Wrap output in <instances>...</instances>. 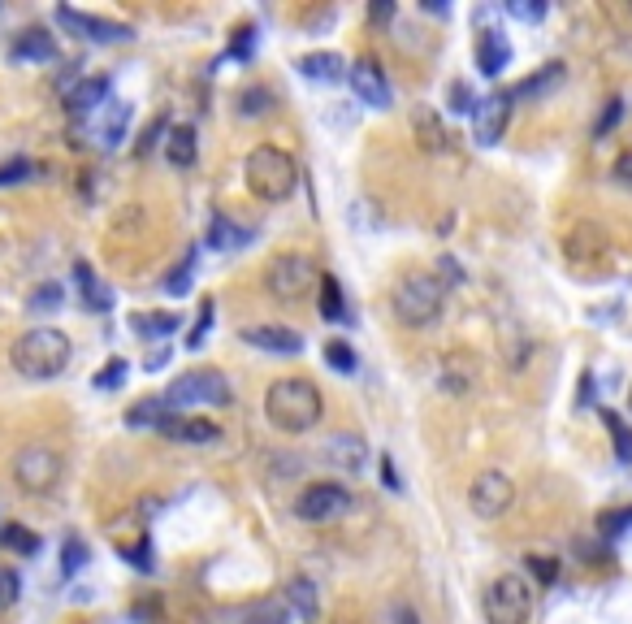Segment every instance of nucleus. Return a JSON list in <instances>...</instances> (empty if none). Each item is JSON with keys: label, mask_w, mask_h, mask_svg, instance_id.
<instances>
[{"label": "nucleus", "mask_w": 632, "mask_h": 624, "mask_svg": "<svg viewBox=\"0 0 632 624\" xmlns=\"http://www.w3.org/2000/svg\"><path fill=\"white\" fill-rule=\"evenodd\" d=\"M165 156H169V165L191 169V165H195V156H200V148H195V126H169V135H165Z\"/></svg>", "instance_id": "aec40b11"}, {"label": "nucleus", "mask_w": 632, "mask_h": 624, "mask_svg": "<svg viewBox=\"0 0 632 624\" xmlns=\"http://www.w3.org/2000/svg\"><path fill=\"white\" fill-rule=\"evenodd\" d=\"M273 109V91L269 87H247L239 96V113L243 117H265Z\"/></svg>", "instance_id": "2f4dec72"}, {"label": "nucleus", "mask_w": 632, "mask_h": 624, "mask_svg": "<svg viewBox=\"0 0 632 624\" xmlns=\"http://www.w3.org/2000/svg\"><path fill=\"white\" fill-rule=\"evenodd\" d=\"M368 13H373V22H381V18H390V13H394V5H373Z\"/></svg>", "instance_id": "864d4df0"}, {"label": "nucleus", "mask_w": 632, "mask_h": 624, "mask_svg": "<svg viewBox=\"0 0 632 624\" xmlns=\"http://www.w3.org/2000/svg\"><path fill=\"white\" fill-rule=\"evenodd\" d=\"M615 178L628 182V187H632V152H624L620 161H615Z\"/></svg>", "instance_id": "3c124183"}, {"label": "nucleus", "mask_w": 632, "mask_h": 624, "mask_svg": "<svg viewBox=\"0 0 632 624\" xmlns=\"http://www.w3.org/2000/svg\"><path fill=\"white\" fill-rule=\"evenodd\" d=\"M57 22L65 31L91 39V44H122V39L135 35L126 22H109V18H96V13H83V9H70V5L57 9Z\"/></svg>", "instance_id": "9b49d317"}, {"label": "nucleus", "mask_w": 632, "mask_h": 624, "mask_svg": "<svg viewBox=\"0 0 632 624\" xmlns=\"http://www.w3.org/2000/svg\"><path fill=\"white\" fill-rule=\"evenodd\" d=\"M100 104H109V78L104 74L78 78L70 87V96H65V109L70 113H91V109H100Z\"/></svg>", "instance_id": "2eb2a0df"}, {"label": "nucleus", "mask_w": 632, "mask_h": 624, "mask_svg": "<svg viewBox=\"0 0 632 624\" xmlns=\"http://www.w3.org/2000/svg\"><path fill=\"white\" fill-rule=\"evenodd\" d=\"M620 113H624V100H607V113H602V122L594 126V135H598V139H602V135H611L615 122H620Z\"/></svg>", "instance_id": "37998d69"}, {"label": "nucleus", "mask_w": 632, "mask_h": 624, "mask_svg": "<svg viewBox=\"0 0 632 624\" xmlns=\"http://www.w3.org/2000/svg\"><path fill=\"white\" fill-rule=\"evenodd\" d=\"M74 286H78V295H83V304H87L91 312H109L113 291H109V286H100L96 269H91L87 260H74Z\"/></svg>", "instance_id": "f3484780"}, {"label": "nucleus", "mask_w": 632, "mask_h": 624, "mask_svg": "<svg viewBox=\"0 0 632 624\" xmlns=\"http://www.w3.org/2000/svg\"><path fill=\"white\" fill-rule=\"evenodd\" d=\"M563 83V61H550V65H542L533 78H524V83L516 87V91H507L511 100H537V96H546V91H555Z\"/></svg>", "instance_id": "4be33fe9"}, {"label": "nucleus", "mask_w": 632, "mask_h": 624, "mask_svg": "<svg viewBox=\"0 0 632 624\" xmlns=\"http://www.w3.org/2000/svg\"><path fill=\"white\" fill-rule=\"evenodd\" d=\"M351 512V490L338 481H312V486L295 499V516L304 525H338Z\"/></svg>", "instance_id": "1a4fd4ad"}, {"label": "nucleus", "mask_w": 632, "mask_h": 624, "mask_svg": "<svg viewBox=\"0 0 632 624\" xmlns=\"http://www.w3.org/2000/svg\"><path fill=\"white\" fill-rule=\"evenodd\" d=\"M507 13L511 18H524V22H537V18H546V5H520V0H511Z\"/></svg>", "instance_id": "49530a36"}, {"label": "nucleus", "mask_w": 632, "mask_h": 624, "mask_svg": "<svg viewBox=\"0 0 632 624\" xmlns=\"http://www.w3.org/2000/svg\"><path fill=\"white\" fill-rule=\"evenodd\" d=\"M161 399H165L169 412L226 408V403H230V382H226V373H221V369H191V373H178Z\"/></svg>", "instance_id": "423d86ee"}, {"label": "nucleus", "mask_w": 632, "mask_h": 624, "mask_svg": "<svg viewBox=\"0 0 632 624\" xmlns=\"http://www.w3.org/2000/svg\"><path fill=\"white\" fill-rule=\"evenodd\" d=\"M286 598H291L295 611H299L304 620H316V611H321V603H316V585H312L308 577H295L291 590H286Z\"/></svg>", "instance_id": "c85d7f7f"}, {"label": "nucleus", "mask_w": 632, "mask_h": 624, "mask_svg": "<svg viewBox=\"0 0 632 624\" xmlns=\"http://www.w3.org/2000/svg\"><path fill=\"white\" fill-rule=\"evenodd\" d=\"M243 343L273 351V356H299L304 351V338L291 325H243Z\"/></svg>", "instance_id": "ddd939ff"}, {"label": "nucleus", "mask_w": 632, "mask_h": 624, "mask_svg": "<svg viewBox=\"0 0 632 624\" xmlns=\"http://www.w3.org/2000/svg\"><path fill=\"white\" fill-rule=\"evenodd\" d=\"M412 126H416V139L425 143L429 152H442L446 139H451V135H446V126H442V117L433 113V109H416L412 113Z\"/></svg>", "instance_id": "393cba45"}, {"label": "nucleus", "mask_w": 632, "mask_h": 624, "mask_svg": "<svg viewBox=\"0 0 632 624\" xmlns=\"http://www.w3.org/2000/svg\"><path fill=\"white\" fill-rule=\"evenodd\" d=\"M321 317H325V321H347V317H351L347 304H342L338 278H325V273H321Z\"/></svg>", "instance_id": "c756f323"}, {"label": "nucleus", "mask_w": 632, "mask_h": 624, "mask_svg": "<svg viewBox=\"0 0 632 624\" xmlns=\"http://www.w3.org/2000/svg\"><path fill=\"white\" fill-rule=\"evenodd\" d=\"M61 473H65L61 451L44 447V442H31V447H22L13 455V481H18L22 494H52Z\"/></svg>", "instance_id": "6e6552de"}, {"label": "nucleus", "mask_w": 632, "mask_h": 624, "mask_svg": "<svg viewBox=\"0 0 632 624\" xmlns=\"http://www.w3.org/2000/svg\"><path fill=\"white\" fill-rule=\"evenodd\" d=\"M161 429L169 438H182V442H213L217 438V425L208 416H182V412H169Z\"/></svg>", "instance_id": "dca6fc26"}, {"label": "nucleus", "mask_w": 632, "mask_h": 624, "mask_svg": "<svg viewBox=\"0 0 632 624\" xmlns=\"http://www.w3.org/2000/svg\"><path fill=\"white\" fill-rule=\"evenodd\" d=\"M472 122H477V143H498L503 139V130H507V122H511V96L507 91H498V96H490V100H481L477 104V113H472Z\"/></svg>", "instance_id": "4468645a"}, {"label": "nucleus", "mask_w": 632, "mask_h": 624, "mask_svg": "<svg viewBox=\"0 0 632 624\" xmlns=\"http://www.w3.org/2000/svg\"><path fill=\"white\" fill-rule=\"evenodd\" d=\"M109 109L113 113H104L96 122V143H100V148H117L122 135H126V126H130V104L126 100H113Z\"/></svg>", "instance_id": "5701e85b"}, {"label": "nucleus", "mask_w": 632, "mask_h": 624, "mask_svg": "<svg viewBox=\"0 0 632 624\" xmlns=\"http://www.w3.org/2000/svg\"><path fill=\"white\" fill-rule=\"evenodd\" d=\"M299 70L312 83H338L342 70H347V61L338 57V52H308V57H299Z\"/></svg>", "instance_id": "412c9836"}, {"label": "nucleus", "mask_w": 632, "mask_h": 624, "mask_svg": "<svg viewBox=\"0 0 632 624\" xmlns=\"http://www.w3.org/2000/svg\"><path fill=\"white\" fill-rule=\"evenodd\" d=\"M446 304V282L433 273H403L390 291V312L403 330H429L442 317Z\"/></svg>", "instance_id": "20e7f679"}, {"label": "nucleus", "mask_w": 632, "mask_h": 624, "mask_svg": "<svg viewBox=\"0 0 632 624\" xmlns=\"http://www.w3.org/2000/svg\"><path fill=\"white\" fill-rule=\"evenodd\" d=\"M191 273H195V256H187V260H182V269L169 273V278H165V291L182 299V295L191 291Z\"/></svg>", "instance_id": "e433bc0d"}, {"label": "nucleus", "mask_w": 632, "mask_h": 624, "mask_svg": "<svg viewBox=\"0 0 632 624\" xmlns=\"http://www.w3.org/2000/svg\"><path fill=\"white\" fill-rule=\"evenodd\" d=\"M61 304V286H44V291H35L31 295V312H39V308H57Z\"/></svg>", "instance_id": "c03bdc74"}, {"label": "nucleus", "mask_w": 632, "mask_h": 624, "mask_svg": "<svg viewBox=\"0 0 632 624\" xmlns=\"http://www.w3.org/2000/svg\"><path fill=\"white\" fill-rule=\"evenodd\" d=\"M529 568H533V577L537 581H542V585H550V581H555V572H559V564H555V559H529Z\"/></svg>", "instance_id": "de8ad7c7"}, {"label": "nucleus", "mask_w": 632, "mask_h": 624, "mask_svg": "<svg viewBox=\"0 0 632 624\" xmlns=\"http://www.w3.org/2000/svg\"><path fill=\"white\" fill-rule=\"evenodd\" d=\"M165 360H169V351H165V347H161V351H156V356H152V360H148V369H161V364H165Z\"/></svg>", "instance_id": "5fc2aeb1"}, {"label": "nucleus", "mask_w": 632, "mask_h": 624, "mask_svg": "<svg viewBox=\"0 0 632 624\" xmlns=\"http://www.w3.org/2000/svg\"><path fill=\"white\" fill-rule=\"evenodd\" d=\"M252 35H256L252 26H243L239 39H234V57H252V48H256V39H252Z\"/></svg>", "instance_id": "8fccbe9b"}, {"label": "nucleus", "mask_w": 632, "mask_h": 624, "mask_svg": "<svg viewBox=\"0 0 632 624\" xmlns=\"http://www.w3.org/2000/svg\"><path fill=\"white\" fill-rule=\"evenodd\" d=\"M165 416H169L165 399H139V403H130L126 425H130V429H161Z\"/></svg>", "instance_id": "a878e982"}, {"label": "nucleus", "mask_w": 632, "mask_h": 624, "mask_svg": "<svg viewBox=\"0 0 632 624\" xmlns=\"http://www.w3.org/2000/svg\"><path fill=\"white\" fill-rule=\"evenodd\" d=\"M265 291L278 299V304H299L308 299L316 286H321V273H316V260L304 256V252H278L265 265Z\"/></svg>", "instance_id": "39448f33"}, {"label": "nucleus", "mask_w": 632, "mask_h": 624, "mask_svg": "<svg viewBox=\"0 0 632 624\" xmlns=\"http://www.w3.org/2000/svg\"><path fill=\"white\" fill-rule=\"evenodd\" d=\"M477 96H472V87L468 83H459V78H455V83L451 87H446V109H455V113H477Z\"/></svg>", "instance_id": "72a5a7b5"}, {"label": "nucleus", "mask_w": 632, "mask_h": 624, "mask_svg": "<svg viewBox=\"0 0 632 624\" xmlns=\"http://www.w3.org/2000/svg\"><path fill=\"white\" fill-rule=\"evenodd\" d=\"M130 325H135V334H148V338H165L178 330V312H139V317H130Z\"/></svg>", "instance_id": "bb28decb"}, {"label": "nucleus", "mask_w": 632, "mask_h": 624, "mask_svg": "<svg viewBox=\"0 0 632 624\" xmlns=\"http://www.w3.org/2000/svg\"><path fill=\"white\" fill-rule=\"evenodd\" d=\"M381 481H386V486H390L394 494L403 490V486H399V473H394V464H390V460H381Z\"/></svg>", "instance_id": "603ef678"}, {"label": "nucleus", "mask_w": 632, "mask_h": 624, "mask_svg": "<svg viewBox=\"0 0 632 624\" xmlns=\"http://www.w3.org/2000/svg\"><path fill=\"white\" fill-rule=\"evenodd\" d=\"M351 91H355V100L368 104V109H390V100H394V91L386 83V70H381L377 61H355L351 65Z\"/></svg>", "instance_id": "f8f14e48"}, {"label": "nucleus", "mask_w": 632, "mask_h": 624, "mask_svg": "<svg viewBox=\"0 0 632 624\" xmlns=\"http://www.w3.org/2000/svg\"><path fill=\"white\" fill-rule=\"evenodd\" d=\"M9 52L18 61H57V39H52L48 31H22L18 39H13Z\"/></svg>", "instance_id": "6ab92c4d"}, {"label": "nucleus", "mask_w": 632, "mask_h": 624, "mask_svg": "<svg viewBox=\"0 0 632 624\" xmlns=\"http://www.w3.org/2000/svg\"><path fill=\"white\" fill-rule=\"evenodd\" d=\"M628 525H632V507H628V512H607V516H602V533H611V538L620 529H628Z\"/></svg>", "instance_id": "a18cd8bd"}, {"label": "nucleus", "mask_w": 632, "mask_h": 624, "mask_svg": "<svg viewBox=\"0 0 632 624\" xmlns=\"http://www.w3.org/2000/svg\"><path fill=\"white\" fill-rule=\"evenodd\" d=\"M18 594H22V581H18V572L0 564V607H13V603H18Z\"/></svg>", "instance_id": "ea45409f"}, {"label": "nucleus", "mask_w": 632, "mask_h": 624, "mask_svg": "<svg viewBox=\"0 0 632 624\" xmlns=\"http://www.w3.org/2000/svg\"><path fill=\"white\" fill-rule=\"evenodd\" d=\"M507 61H511L507 35H503V31H485V35H481V44H477V65H481V74H485V78L503 74V70H507Z\"/></svg>", "instance_id": "a211bd4d"}, {"label": "nucleus", "mask_w": 632, "mask_h": 624, "mask_svg": "<svg viewBox=\"0 0 632 624\" xmlns=\"http://www.w3.org/2000/svg\"><path fill=\"white\" fill-rule=\"evenodd\" d=\"M165 130H169V122H165V117H156V122H152V130L139 139V148H135V152H139V156H148V152L156 148V135H165Z\"/></svg>", "instance_id": "09e8293b"}, {"label": "nucleus", "mask_w": 632, "mask_h": 624, "mask_svg": "<svg viewBox=\"0 0 632 624\" xmlns=\"http://www.w3.org/2000/svg\"><path fill=\"white\" fill-rule=\"evenodd\" d=\"M321 412H325V399L308 377H278L265 390V416L282 434H308L321 421Z\"/></svg>", "instance_id": "f257e3e1"}, {"label": "nucleus", "mask_w": 632, "mask_h": 624, "mask_svg": "<svg viewBox=\"0 0 632 624\" xmlns=\"http://www.w3.org/2000/svg\"><path fill=\"white\" fill-rule=\"evenodd\" d=\"M329 460L334 464H342V468H360L364 464V438H351V434H342V438H334L329 442Z\"/></svg>", "instance_id": "cd10ccee"}, {"label": "nucleus", "mask_w": 632, "mask_h": 624, "mask_svg": "<svg viewBox=\"0 0 632 624\" xmlns=\"http://www.w3.org/2000/svg\"><path fill=\"white\" fill-rule=\"evenodd\" d=\"M122 377H126V360L113 356V360L96 373V390H117V386H122Z\"/></svg>", "instance_id": "4c0bfd02"}, {"label": "nucleus", "mask_w": 632, "mask_h": 624, "mask_svg": "<svg viewBox=\"0 0 632 624\" xmlns=\"http://www.w3.org/2000/svg\"><path fill=\"white\" fill-rule=\"evenodd\" d=\"M325 364L334 373H355V351H351V343H342V338H334V343H325Z\"/></svg>", "instance_id": "473e14b6"}, {"label": "nucleus", "mask_w": 632, "mask_h": 624, "mask_svg": "<svg viewBox=\"0 0 632 624\" xmlns=\"http://www.w3.org/2000/svg\"><path fill=\"white\" fill-rule=\"evenodd\" d=\"M386 624H420V611L412 603H390L386 607Z\"/></svg>", "instance_id": "79ce46f5"}, {"label": "nucleus", "mask_w": 632, "mask_h": 624, "mask_svg": "<svg viewBox=\"0 0 632 624\" xmlns=\"http://www.w3.org/2000/svg\"><path fill=\"white\" fill-rule=\"evenodd\" d=\"M70 334L57 330V325H35L26 330L18 343H13L9 360L26 382H48V377H61L65 364H70Z\"/></svg>", "instance_id": "f03ea898"}, {"label": "nucleus", "mask_w": 632, "mask_h": 624, "mask_svg": "<svg viewBox=\"0 0 632 624\" xmlns=\"http://www.w3.org/2000/svg\"><path fill=\"white\" fill-rule=\"evenodd\" d=\"M31 174H35V165H31V161H22V156H18V161L0 165V187H18V182H26Z\"/></svg>", "instance_id": "58836bf2"}, {"label": "nucleus", "mask_w": 632, "mask_h": 624, "mask_svg": "<svg viewBox=\"0 0 632 624\" xmlns=\"http://www.w3.org/2000/svg\"><path fill=\"white\" fill-rule=\"evenodd\" d=\"M247 243V230L234 226L226 213H213L208 217V247H217V252H234V247Z\"/></svg>", "instance_id": "b1692460"}, {"label": "nucleus", "mask_w": 632, "mask_h": 624, "mask_svg": "<svg viewBox=\"0 0 632 624\" xmlns=\"http://www.w3.org/2000/svg\"><path fill=\"white\" fill-rule=\"evenodd\" d=\"M243 182L256 200L282 204V200H291L295 187H299V161L286 148L260 143V148H252L243 161Z\"/></svg>", "instance_id": "7ed1b4c3"}, {"label": "nucleus", "mask_w": 632, "mask_h": 624, "mask_svg": "<svg viewBox=\"0 0 632 624\" xmlns=\"http://www.w3.org/2000/svg\"><path fill=\"white\" fill-rule=\"evenodd\" d=\"M533 616V581L524 572H503L485 590V624H529Z\"/></svg>", "instance_id": "0eeeda50"}, {"label": "nucleus", "mask_w": 632, "mask_h": 624, "mask_svg": "<svg viewBox=\"0 0 632 624\" xmlns=\"http://www.w3.org/2000/svg\"><path fill=\"white\" fill-rule=\"evenodd\" d=\"M0 542H5L13 555H39V538L26 525H5L0 529Z\"/></svg>", "instance_id": "7c9ffc66"}, {"label": "nucleus", "mask_w": 632, "mask_h": 624, "mask_svg": "<svg viewBox=\"0 0 632 624\" xmlns=\"http://www.w3.org/2000/svg\"><path fill=\"white\" fill-rule=\"evenodd\" d=\"M511 503H516V486H511V477L498 473V468H485V473H477V481L468 486V507H472V516H481V520L507 516Z\"/></svg>", "instance_id": "9d476101"}, {"label": "nucleus", "mask_w": 632, "mask_h": 624, "mask_svg": "<svg viewBox=\"0 0 632 624\" xmlns=\"http://www.w3.org/2000/svg\"><path fill=\"white\" fill-rule=\"evenodd\" d=\"M602 416H607V425L615 434V455H620L624 464H632V429L620 421V412H602Z\"/></svg>", "instance_id": "f704fd0d"}, {"label": "nucleus", "mask_w": 632, "mask_h": 624, "mask_svg": "<svg viewBox=\"0 0 632 624\" xmlns=\"http://www.w3.org/2000/svg\"><path fill=\"white\" fill-rule=\"evenodd\" d=\"M213 317H217V304H213V299H204L200 321H195V330L187 334V347H200L204 343V334H208V325H213Z\"/></svg>", "instance_id": "a19ab883"}, {"label": "nucleus", "mask_w": 632, "mask_h": 624, "mask_svg": "<svg viewBox=\"0 0 632 624\" xmlns=\"http://www.w3.org/2000/svg\"><path fill=\"white\" fill-rule=\"evenodd\" d=\"M87 564V542L83 538H65L61 546V568H65V577H74L78 568Z\"/></svg>", "instance_id": "c9c22d12"}]
</instances>
